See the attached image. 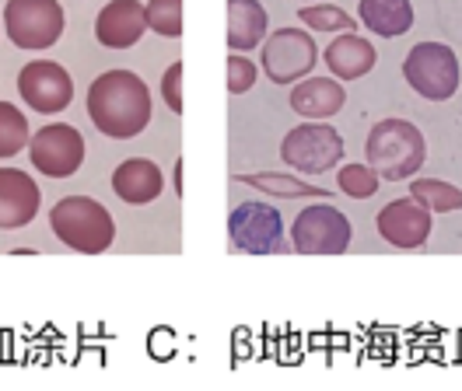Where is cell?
<instances>
[{"mask_svg":"<svg viewBox=\"0 0 462 391\" xmlns=\"http://www.w3.org/2000/svg\"><path fill=\"white\" fill-rule=\"evenodd\" d=\"M256 63L245 56H228V91L231 95H245L256 84Z\"/></svg>","mask_w":462,"mask_h":391,"instance_id":"26","label":"cell"},{"mask_svg":"<svg viewBox=\"0 0 462 391\" xmlns=\"http://www.w3.org/2000/svg\"><path fill=\"white\" fill-rule=\"evenodd\" d=\"M344 102L346 91L337 77H301L291 87V109L312 123L333 119L337 112H344Z\"/></svg>","mask_w":462,"mask_h":391,"instance_id":"15","label":"cell"},{"mask_svg":"<svg viewBox=\"0 0 462 391\" xmlns=\"http://www.w3.org/2000/svg\"><path fill=\"white\" fill-rule=\"evenodd\" d=\"M39 186L18 168H0V231H18L39 214Z\"/></svg>","mask_w":462,"mask_h":391,"instance_id":"14","label":"cell"},{"mask_svg":"<svg viewBox=\"0 0 462 391\" xmlns=\"http://www.w3.org/2000/svg\"><path fill=\"white\" fill-rule=\"evenodd\" d=\"M350 238H354V227L346 221V214L329 203L305 206L291 223V249L298 255H344L350 249Z\"/></svg>","mask_w":462,"mask_h":391,"instance_id":"5","label":"cell"},{"mask_svg":"<svg viewBox=\"0 0 462 391\" xmlns=\"http://www.w3.org/2000/svg\"><path fill=\"white\" fill-rule=\"evenodd\" d=\"M322 59H326V67H329V74L337 81H357V77H365L378 63V53L368 39H361L354 32H344V35H337L326 46Z\"/></svg>","mask_w":462,"mask_h":391,"instance_id":"16","label":"cell"},{"mask_svg":"<svg viewBox=\"0 0 462 391\" xmlns=\"http://www.w3.org/2000/svg\"><path fill=\"white\" fill-rule=\"evenodd\" d=\"M365 28H372L382 39H396L413 28V4L410 0H361L357 7Z\"/></svg>","mask_w":462,"mask_h":391,"instance_id":"19","label":"cell"},{"mask_svg":"<svg viewBox=\"0 0 462 391\" xmlns=\"http://www.w3.org/2000/svg\"><path fill=\"white\" fill-rule=\"evenodd\" d=\"M298 18H301L309 28H316V32H354V28H357V22H354L346 11L333 7V4L301 7V11H298Z\"/></svg>","mask_w":462,"mask_h":391,"instance_id":"23","label":"cell"},{"mask_svg":"<svg viewBox=\"0 0 462 391\" xmlns=\"http://www.w3.org/2000/svg\"><path fill=\"white\" fill-rule=\"evenodd\" d=\"M403 77L420 98L448 102L459 87V56L445 42H417L403 59Z\"/></svg>","mask_w":462,"mask_h":391,"instance_id":"4","label":"cell"},{"mask_svg":"<svg viewBox=\"0 0 462 391\" xmlns=\"http://www.w3.org/2000/svg\"><path fill=\"white\" fill-rule=\"evenodd\" d=\"M179 168H182V161H175V193H182V171Z\"/></svg>","mask_w":462,"mask_h":391,"instance_id":"28","label":"cell"},{"mask_svg":"<svg viewBox=\"0 0 462 391\" xmlns=\"http://www.w3.org/2000/svg\"><path fill=\"white\" fill-rule=\"evenodd\" d=\"M18 91H22L25 105L42 112V115L63 112L74 102V81H70V74L60 63H53V59H35V63H29L18 74Z\"/></svg>","mask_w":462,"mask_h":391,"instance_id":"11","label":"cell"},{"mask_svg":"<svg viewBox=\"0 0 462 391\" xmlns=\"http://www.w3.org/2000/svg\"><path fill=\"white\" fill-rule=\"evenodd\" d=\"M235 182H245L253 189H260L266 196H281V199H309V196H329L319 186L301 182L298 175H277V171H260V175H235Z\"/></svg>","mask_w":462,"mask_h":391,"instance_id":"20","label":"cell"},{"mask_svg":"<svg viewBox=\"0 0 462 391\" xmlns=\"http://www.w3.org/2000/svg\"><path fill=\"white\" fill-rule=\"evenodd\" d=\"M147 28H154L165 39H179L182 35V0H151Z\"/></svg>","mask_w":462,"mask_h":391,"instance_id":"25","label":"cell"},{"mask_svg":"<svg viewBox=\"0 0 462 391\" xmlns=\"http://www.w3.org/2000/svg\"><path fill=\"white\" fill-rule=\"evenodd\" d=\"M162 186H165L162 168L154 165V161H147V158H130V161H123V165L113 171L116 196H119L123 203H130V206H147V203H154V199L162 196Z\"/></svg>","mask_w":462,"mask_h":391,"instance_id":"17","label":"cell"},{"mask_svg":"<svg viewBox=\"0 0 462 391\" xmlns=\"http://www.w3.org/2000/svg\"><path fill=\"white\" fill-rule=\"evenodd\" d=\"M263 74L273 84H294L316 70L319 46L305 28H277L263 39Z\"/></svg>","mask_w":462,"mask_h":391,"instance_id":"8","label":"cell"},{"mask_svg":"<svg viewBox=\"0 0 462 391\" xmlns=\"http://www.w3.org/2000/svg\"><path fill=\"white\" fill-rule=\"evenodd\" d=\"M410 196L420 206H428L431 214L462 210V189L452 182H441V178H410Z\"/></svg>","mask_w":462,"mask_h":391,"instance_id":"21","label":"cell"},{"mask_svg":"<svg viewBox=\"0 0 462 391\" xmlns=\"http://www.w3.org/2000/svg\"><path fill=\"white\" fill-rule=\"evenodd\" d=\"M162 95H165V105L179 115L182 112V63L175 59L172 67L165 70V77H162Z\"/></svg>","mask_w":462,"mask_h":391,"instance_id":"27","label":"cell"},{"mask_svg":"<svg viewBox=\"0 0 462 391\" xmlns=\"http://www.w3.org/2000/svg\"><path fill=\"white\" fill-rule=\"evenodd\" d=\"M231 249L245 255H281L288 251L284 217L270 203H238L228 217Z\"/></svg>","mask_w":462,"mask_h":391,"instance_id":"7","label":"cell"},{"mask_svg":"<svg viewBox=\"0 0 462 391\" xmlns=\"http://www.w3.org/2000/svg\"><path fill=\"white\" fill-rule=\"evenodd\" d=\"M29 140V119L11 102H0V158H14Z\"/></svg>","mask_w":462,"mask_h":391,"instance_id":"22","label":"cell"},{"mask_svg":"<svg viewBox=\"0 0 462 391\" xmlns=\"http://www.w3.org/2000/svg\"><path fill=\"white\" fill-rule=\"evenodd\" d=\"M378 171L372 165H344L337 175V186L344 189V196L350 199H368L378 193Z\"/></svg>","mask_w":462,"mask_h":391,"instance_id":"24","label":"cell"},{"mask_svg":"<svg viewBox=\"0 0 462 391\" xmlns=\"http://www.w3.org/2000/svg\"><path fill=\"white\" fill-rule=\"evenodd\" d=\"M266 28L270 18L260 0H228V46L235 53L256 50L266 39Z\"/></svg>","mask_w":462,"mask_h":391,"instance_id":"18","label":"cell"},{"mask_svg":"<svg viewBox=\"0 0 462 391\" xmlns=\"http://www.w3.org/2000/svg\"><path fill=\"white\" fill-rule=\"evenodd\" d=\"M151 91L134 70H106L88 87V115L106 137H141L151 123Z\"/></svg>","mask_w":462,"mask_h":391,"instance_id":"1","label":"cell"},{"mask_svg":"<svg viewBox=\"0 0 462 391\" xmlns=\"http://www.w3.org/2000/svg\"><path fill=\"white\" fill-rule=\"evenodd\" d=\"M63 7L60 0H7L4 28L7 39L22 50H50L63 35Z\"/></svg>","mask_w":462,"mask_h":391,"instance_id":"9","label":"cell"},{"mask_svg":"<svg viewBox=\"0 0 462 391\" xmlns=\"http://www.w3.org/2000/svg\"><path fill=\"white\" fill-rule=\"evenodd\" d=\"M281 158L284 165L301 171V175H322L344 161V137L329 123H301L288 130L281 140Z\"/></svg>","mask_w":462,"mask_h":391,"instance_id":"6","label":"cell"},{"mask_svg":"<svg viewBox=\"0 0 462 391\" xmlns=\"http://www.w3.org/2000/svg\"><path fill=\"white\" fill-rule=\"evenodd\" d=\"M29 158L50 178H70L81 161H85V140L74 126L67 123H53L42 126L35 137L29 140Z\"/></svg>","mask_w":462,"mask_h":391,"instance_id":"10","label":"cell"},{"mask_svg":"<svg viewBox=\"0 0 462 391\" xmlns=\"http://www.w3.org/2000/svg\"><path fill=\"white\" fill-rule=\"evenodd\" d=\"M365 158L378 171V178L385 182H403L413 178L424 161H428V143L424 133L406 123V119H382L372 126V133L365 140Z\"/></svg>","mask_w":462,"mask_h":391,"instance_id":"2","label":"cell"},{"mask_svg":"<svg viewBox=\"0 0 462 391\" xmlns=\"http://www.w3.org/2000/svg\"><path fill=\"white\" fill-rule=\"evenodd\" d=\"M378 234L393 245V249H420L428 238H431V210L420 206L413 196L406 199H393L378 210Z\"/></svg>","mask_w":462,"mask_h":391,"instance_id":"12","label":"cell"},{"mask_svg":"<svg viewBox=\"0 0 462 391\" xmlns=\"http://www.w3.org/2000/svg\"><path fill=\"white\" fill-rule=\"evenodd\" d=\"M50 223H53V234L67 249L85 251V255H98V251H109L116 238V223L113 214L88 199V196H67L60 199L57 206L50 210Z\"/></svg>","mask_w":462,"mask_h":391,"instance_id":"3","label":"cell"},{"mask_svg":"<svg viewBox=\"0 0 462 391\" xmlns=\"http://www.w3.org/2000/svg\"><path fill=\"white\" fill-rule=\"evenodd\" d=\"M147 32V7L141 0H109L95 18V39L106 50H130Z\"/></svg>","mask_w":462,"mask_h":391,"instance_id":"13","label":"cell"}]
</instances>
